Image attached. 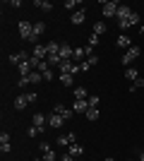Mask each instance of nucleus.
<instances>
[{"label": "nucleus", "mask_w": 144, "mask_h": 161, "mask_svg": "<svg viewBox=\"0 0 144 161\" xmlns=\"http://www.w3.org/2000/svg\"><path fill=\"white\" fill-rule=\"evenodd\" d=\"M19 36H22L24 41H29V43H34V46L39 43V39H36V34H34V24H31V22H27V19L19 22Z\"/></svg>", "instance_id": "1"}, {"label": "nucleus", "mask_w": 144, "mask_h": 161, "mask_svg": "<svg viewBox=\"0 0 144 161\" xmlns=\"http://www.w3.org/2000/svg\"><path fill=\"white\" fill-rule=\"evenodd\" d=\"M118 3H113V0H106V3H101V12L103 17H118Z\"/></svg>", "instance_id": "2"}, {"label": "nucleus", "mask_w": 144, "mask_h": 161, "mask_svg": "<svg viewBox=\"0 0 144 161\" xmlns=\"http://www.w3.org/2000/svg\"><path fill=\"white\" fill-rule=\"evenodd\" d=\"M139 53H142V48H139V46H130V48L123 53V65H130L132 60H137Z\"/></svg>", "instance_id": "3"}, {"label": "nucleus", "mask_w": 144, "mask_h": 161, "mask_svg": "<svg viewBox=\"0 0 144 161\" xmlns=\"http://www.w3.org/2000/svg\"><path fill=\"white\" fill-rule=\"evenodd\" d=\"M53 113H58L62 120H70V118L75 115V111H72V108H67V106H62V103H55V106H53Z\"/></svg>", "instance_id": "4"}, {"label": "nucleus", "mask_w": 144, "mask_h": 161, "mask_svg": "<svg viewBox=\"0 0 144 161\" xmlns=\"http://www.w3.org/2000/svg\"><path fill=\"white\" fill-rule=\"evenodd\" d=\"M46 123H48V118H46V115L41 113V111L31 115V125H34V128H39V130H41V132H43V130H46Z\"/></svg>", "instance_id": "5"}, {"label": "nucleus", "mask_w": 144, "mask_h": 161, "mask_svg": "<svg viewBox=\"0 0 144 161\" xmlns=\"http://www.w3.org/2000/svg\"><path fill=\"white\" fill-rule=\"evenodd\" d=\"M41 152H43V161H58V154L51 149V144L41 142Z\"/></svg>", "instance_id": "6"}, {"label": "nucleus", "mask_w": 144, "mask_h": 161, "mask_svg": "<svg viewBox=\"0 0 144 161\" xmlns=\"http://www.w3.org/2000/svg\"><path fill=\"white\" fill-rule=\"evenodd\" d=\"M75 58V48L67 43H60V60H72Z\"/></svg>", "instance_id": "7"}, {"label": "nucleus", "mask_w": 144, "mask_h": 161, "mask_svg": "<svg viewBox=\"0 0 144 161\" xmlns=\"http://www.w3.org/2000/svg\"><path fill=\"white\" fill-rule=\"evenodd\" d=\"M31 55H34V58H39V60H46V58H48V46L36 43V46H34V53H31Z\"/></svg>", "instance_id": "8"}, {"label": "nucleus", "mask_w": 144, "mask_h": 161, "mask_svg": "<svg viewBox=\"0 0 144 161\" xmlns=\"http://www.w3.org/2000/svg\"><path fill=\"white\" fill-rule=\"evenodd\" d=\"M132 14H135V10H132V7H127V5H120V7H118V22L130 19Z\"/></svg>", "instance_id": "9"}, {"label": "nucleus", "mask_w": 144, "mask_h": 161, "mask_svg": "<svg viewBox=\"0 0 144 161\" xmlns=\"http://www.w3.org/2000/svg\"><path fill=\"white\" fill-rule=\"evenodd\" d=\"M89 108H91L89 99H84V101H75V103H72V111H75V113H87Z\"/></svg>", "instance_id": "10"}, {"label": "nucleus", "mask_w": 144, "mask_h": 161, "mask_svg": "<svg viewBox=\"0 0 144 161\" xmlns=\"http://www.w3.org/2000/svg\"><path fill=\"white\" fill-rule=\"evenodd\" d=\"M135 24H139V14H137V12L132 14L130 19H123V22H118V27L123 29V31H125V29H130V27H135Z\"/></svg>", "instance_id": "11"}, {"label": "nucleus", "mask_w": 144, "mask_h": 161, "mask_svg": "<svg viewBox=\"0 0 144 161\" xmlns=\"http://www.w3.org/2000/svg\"><path fill=\"white\" fill-rule=\"evenodd\" d=\"M39 72H41V75H43V80H46V82H51V80H53V67L48 65V63H46V60H43V63H41V65H39Z\"/></svg>", "instance_id": "12"}, {"label": "nucleus", "mask_w": 144, "mask_h": 161, "mask_svg": "<svg viewBox=\"0 0 144 161\" xmlns=\"http://www.w3.org/2000/svg\"><path fill=\"white\" fill-rule=\"evenodd\" d=\"M27 58H29V55L24 53V51H17V53H10V63H12V65H17V67H19L22 63L27 60Z\"/></svg>", "instance_id": "13"}, {"label": "nucleus", "mask_w": 144, "mask_h": 161, "mask_svg": "<svg viewBox=\"0 0 144 161\" xmlns=\"http://www.w3.org/2000/svg\"><path fill=\"white\" fill-rule=\"evenodd\" d=\"M58 144H60V147H70V144H75V132H67V135H60V137H58Z\"/></svg>", "instance_id": "14"}, {"label": "nucleus", "mask_w": 144, "mask_h": 161, "mask_svg": "<svg viewBox=\"0 0 144 161\" xmlns=\"http://www.w3.org/2000/svg\"><path fill=\"white\" fill-rule=\"evenodd\" d=\"M96 63H99V55H89L87 60L79 63V67H82V72H87V70H91V65H96Z\"/></svg>", "instance_id": "15"}, {"label": "nucleus", "mask_w": 144, "mask_h": 161, "mask_svg": "<svg viewBox=\"0 0 144 161\" xmlns=\"http://www.w3.org/2000/svg\"><path fill=\"white\" fill-rule=\"evenodd\" d=\"M84 19H87V12H84V10H77V12H72V17H70L72 24H84Z\"/></svg>", "instance_id": "16"}, {"label": "nucleus", "mask_w": 144, "mask_h": 161, "mask_svg": "<svg viewBox=\"0 0 144 161\" xmlns=\"http://www.w3.org/2000/svg\"><path fill=\"white\" fill-rule=\"evenodd\" d=\"M62 123H65V120H62L58 113H51V115H48V125H51V128H62Z\"/></svg>", "instance_id": "17"}, {"label": "nucleus", "mask_w": 144, "mask_h": 161, "mask_svg": "<svg viewBox=\"0 0 144 161\" xmlns=\"http://www.w3.org/2000/svg\"><path fill=\"white\" fill-rule=\"evenodd\" d=\"M27 106H29V99H27V94H22V96H17V99H14V108H17V111H24Z\"/></svg>", "instance_id": "18"}, {"label": "nucleus", "mask_w": 144, "mask_h": 161, "mask_svg": "<svg viewBox=\"0 0 144 161\" xmlns=\"http://www.w3.org/2000/svg\"><path fill=\"white\" fill-rule=\"evenodd\" d=\"M67 154H72V156L77 159V156H82V154H84V147L75 142V144H70V147H67Z\"/></svg>", "instance_id": "19"}, {"label": "nucleus", "mask_w": 144, "mask_h": 161, "mask_svg": "<svg viewBox=\"0 0 144 161\" xmlns=\"http://www.w3.org/2000/svg\"><path fill=\"white\" fill-rule=\"evenodd\" d=\"M34 7L43 10V12H51V10H53V3H51V0H36V3H34Z\"/></svg>", "instance_id": "20"}, {"label": "nucleus", "mask_w": 144, "mask_h": 161, "mask_svg": "<svg viewBox=\"0 0 144 161\" xmlns=\"http://www.w3.org/2000/svg\"><path fill=\"white\" fill-rule=\"evenodd\" d=\"M84 99H89L87 87H77V89H75V101H84Z\"/></svg>", "instance_id": "21"}, {"label": "nucleus", "mask_w": 144, "mask_h": 161, "mask_svg": "<svg viewBox=\"0 0 144 161\" xmlns=\"http://www.w3.org/2000/svg\"><path fill=\"white\" fill-rule=\"evenodd\" d=\"M48 55H60V43L58 41H48Z\"/></svg>", "instance_id": "22"}, {"label": "nucleus", "mask_w": 144, "mask_h": 161, "mask_svg": "<svg viewBox=\"0 0 144 161\" xmlns=\"http://www.w3.org/2000/svg\"><path fill=\"white\" fill-rule=\"evenodd\" d=\"M118 46H120V48H125V51H127V48L132 46L130 36H125V34H120V36H118Z\"/></svg>", "instance_id": "23"}, {"label": "nucleus", "mask_w": 144, "mask_h": 161, "mask_svg": "<svg viewBox=\"0 0 144 161\" xmlns=\"http://www.w3.org/2000/svg\"><path fill=\"white\" fill-rule=\"evenodd\" d=\"M125 80H130V82H137V80H139V72L135 70V67H127V70H125Z\"/></svg>", "instance_id": "24"}, {"label": "nucleus", "mask_w": 144, "mask_h": 161, "mask_svg": "<svg viewBox=\"0 0 144 161\" xmlns=\"http://www.w3.org/2000/svg\"><path fill=\"white\" fill-rule=\"evenodd\" d=\"M99 115H101V113H99V108H94V106H91L89 111L84 113V118H87V120H99Z\"/></svg>", "instance_id": "25"}, {"label": "nucleus", "mask_w": 144, "mask_h": 161, "mask_svg": "<svg viewBox=\"0 0 144 161\" xmlns=\"http://www.w3.org/2000/svg\"><path fill=\"white\" fill-rule=\"evenodd\" d=\"M106 31H108L106 22H96V24H94V34H96V36H101V34H106Z\"/></svg>", "instance_id": "26"}, {"label": "nucleus", "mask_w": 144, "mask_h": 161, "mask_svg": "<svg viewBox=\"0 0 144 161\" xmlns=\"http://www.w3.org/2000/svg\"><path fill=\"white\" fill-rule=\"evenodd\" d=\"M60 82L65 84V87H70L72 82H75V75H67V72H60Z\"/></svg>", "instance_id": "27"}, {"label": "nucleus", "mask_w": 144, "mask_h": 161, "mask_svg": "<svg viewBox=\"0 0 144 161\" xmlns=\"http://www.w3.org/2000/svg\"><path fill=\"white\" fill-rule=\"evenodd\" d=\"M41 80H43V75L39 72V70H34V72L29 75V82H31V84H39V82H41Z\"/></svg>", "instance_id": "28"}, {"label": "nucleus", "mask_w": 144, "mask_h": 161, "mask_svg": "<svg viewBox=\"0 0 144 161\" xmlns=\"http://www.w3.org/2000/svg\"><path fill=\"white\" fill-rule=\"evenodd\" d=\"M43 31H46V24H43V22H36V24H34V34H36V39H39Z\"/></svg>", "instance_id": "29"}, {"label": "nucleus", "mask_w": 144, "mask_h": 161, "mask_svg": "<svg viewBox=\"0 0 144 161\" xmlns=\"http://www.w3.org/2000/svg\"><path fill=\"white\" fill-rule=\"evenodd\" d=\"M84 55H87V53H84V48H75V58H72V60H75V63H82Z\"/></svg>", "instance_id": "30"}, {"label": "nucleus", "mask_w": 144, "mask_h": 161, "mask_svg": "<svg viewBox=\"0 0 144 161\" xmlns=\"http://www.w3.org/2000/svg\"><path fill=\"white\" fill-rule=\"evenodd\" d=\"M142 87H144V80L139 77L137 82H132V84H130V92H137V89H142Z\"/></svg>", "instance_id": "31"}, {"label": "nucleus", "mask_w": 144, "mask_h": 161, "mask_svg": "<svg viewBox=\"0 0 144 161\" xmlns=\"http://www.w3.org/2000/svg\"><path fill=\"white\" fill-rule=\"evenodd\" d=\"M62 7H65V10H75V7H79V0H67Z\"/></svg>", "instance_id": "32"}, {"label": "nucleus", "mask_w": 144, "mask_h": 161, "mask_svg": "<svg viewBox=\"0 0 144 161\" xmlns=\"http://www.w3.org/2000/svg\"><path fill=\"white\" fill-rule=\"evenodd\" d=\"M27 135H29V137H36V135H41V130H39V128H34V125H29Z\"/></svg>", "instance_id": "33"}, {"label": "nucleus", "mask_w": 144, "mask_h": 161, "mask_svg": "<svg viewBox=\"0 0 144 161\" xmlns=\"http://www.w3.org/2000/svg\"><path fill=\"white\" fill-rule=\"evenodd\" d=\"M99 101H101V99H99L96 94H91V96H89V103H91L94 108H99Z\"/></svg>", "instance_id": "34"}, {"label": "nucleus", "mask_w": 144, "mask_h": 161, "mask_svg": "<svg viewBox=\"0 0 144 161\" xmlns=\"http://www.w3.org/2000/svg\"><path fill=\"white\" fill-rule=\"evenodd\" d=\"M10 142H0V152H3V154H7V152H10Z\"/></svg>", "instance_id": "35"}, {"label": "nucleus", "mask_w": 144, "mask_h": 161, "mask_svg": "<svg viewBox=\"0 0 144 161\" xmlns=\"http://www.w3.org/2000/svg\"><path fill=\"white\" fill-rule=\"evenodd\" d=\"M27 99H29V103H34V101L39 99V94H36V92H27Z\"/></svg>", "instance_id": "36"}, {"label": "nucleus", "mask_w": 144, "mask_h": 161, "mask_svg": "<svg viewBox=\"0 0 144 161\" xmlns=\"http://www.w3.org/2000/svg\"><path fill=\"white\" fill-rule=\"evenodd\" d=\"M17 84H19V87H27V84H31V82H29V77H19Z\"/></svg>", "instance_id": "37"}, {"label": "nucleus", "mask_w": 144, "mask_h": 161, "mask_svg": "<svg viewBox=\"0 0 144 161\" xmlns=\"http://www.w3.org/2000/svg\"><path fill=\"white\" fill-rule=\"evenodd\" d=\"M96 43H99V36H96V34H91V36H89V46H96Z\"/></svg>", "instance_id": "38"}, {"label": "nucleus", "mask_w": 144, "mask_h": 161, "mask_svg": "<svg viewBox=\"0 0 144 161\" xmlns=\"http://www.w3.org/2000/svg\"><path fill=\"white\" fill-rule=\"evenodd\" d=\"M60 161H77V159H75L72 154H62V159H60Z\"/></svg>", "instance_id": "39"}, {"label": "nucleus", "mask_w": 144, "mask_h": 161, "mask_svg": "<svg viewBox=\"0 0 144 161\" xmlns=\"http://www.w3.org/2000/svg\"><path fill=\"white\" fill-rule=\"evenodd\" d=\"M5 5H10V7H19L22 3H19V0H10V3H5Z\"/></svg>", "instance_id": "40"}, {"label": "nucleus", "mask_w": 144, "mask_h": 161, "mask_svg": "<svg viewBox=\"0 0 144 161\" xmlns=\"http://www.w3.org/2000/svg\"><path fill=\"white\" fill-rule=\"evenodd\" d=\"M103 161H115V159H113V156H108V159H103Z\"/></svg>", "instance_id": "41"}, {"label": "nucleus", "mask_w": 144, "mask_h": 161, "mask_svg": "<svg viewBox=\"0 0 144 161\" xmlns=\"http://www.w3.org/2000/svg\"><path fill=\"white\" fill-rule=\"evenodd\" d=\"M139 161H144V152H142V154H139Z\"/></svg>", "instance_id": "42"}, {"label": "nucleus", "mask_w": 144, "mask_h": 161, "mask_svg": "<svg viewBox=\"0 0 144 161\" xmlns=\"http://www.w3.org/2000/svg\"><path fill=\"white\" fill-rule=\"evenodd\" d=\"M139 31H142V34H144V22H142V27H139Z\"/></svg>", "instance_id": "43"}, {"label": "nucleus", "mask_w": 144, "mask_h": 161, "mask_svg": "<svg viewBox=\"0 0 144 161\" xmlns=\"http://www.w3.org/2000/svg\"><path fill=\"white\" fill-rule=\"evenodd\" d=\"M34 161H43V159H34Z\"/></svg>", "instance_id": "44"}, {"label": "nucleus", "mask_w": 144, "mask_h": 161, "mask_svg": "<svg viewBox=\"0 0 144 161\" xmlns=\"http://www.w3.org/2000/svg\"><path fill=\"white\" fill-rule=\"evenodd\" d=\"M127 161H132V159H127Z\"/></svg>", "instance_id": "45"}]
</instances>
